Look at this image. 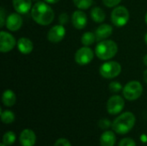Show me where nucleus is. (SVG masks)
I'll return each mask as SVG.
<instances>
[{"label":"nucleus","mask_w":147,"mask_h":146,"mask_svg":"<svg viewBox=\"0 0 147 146\" xmlns=\"http://www.w3.org/2000/svg\"><path fill=\"white\" fill-rule=\"evenodd\" d=\"M31 15L34 21L41 26L51 24L54 19V12L53 9L44 2H37L33 5L31 9Z\"/></svg>","instance_id":"obj_1"},{"label":"nucleus","mask_w":147,"mask_h":146,"mask_svg":"<svg viewBox=\"0 0 147 146\" xmlns=\"http://www.w3.org/2000/svg\"><path fill=\"white\" fill-rule=\"evenodd\" d=\"M136 118L131 112H125L119 115L112 123V128L118 134H126L129 133L135 125Z\"/></svg>","instance_id":"obj_2"},{"label":"nucleus","mask_w":147,"mask_h":146,"mask_svg":"<svg viewBox=\"0 0 147 146\" xmlns=\"http://www.w3.org/2000/svg\"><path fill=\"white\" fill-rule=\"evenodd\" d=\"M118 52L117 44L112 40H101L96 46V54L102 60H109L114 58Z\"/></svg>","instance_id":"obj_3"},{"label":"nucleus","mask_w":147,"mask_h":146,"mask_svg":"<svg viewBox=\"0 0 147 146\" xmlns=\"http://www.w3.org/2000/svg\"><path fill=\"white\" fill-rule=\"evenodd\" d=\"M123 96L128 101L139 99L143 93V86L138 81H130L123 88Z\"/></svg>","instance_id":"obj_4"},{"label":"nucleus","mask_w":147,"mask_h":146,"mask_svg":"<svg viewBox=\"0 0 147 146\" xmlns=\"http://www.w3.org/2000/svg\"><path fill=\"white\" fill-rule=\"evenodd\" d=\"M99 71L102 77L112 79L120 75L121 71V65L116 61H108L101 65Z\"/></svg>","instance_id":"obj_5"},{"label":"nucleus","mask_w":147,"mask_h":146,"mask_svg":"<svg viewBox=\"0 0 147 146\" xmlns=\"http://www.w3.org/2000/svg\"><path fill=\"white\" fill-rule=\"evenodd\" d=\"M130 18L129 11L125 6H116L111 13V21L116 27L125 26Z\"/></svg>","instance_id":"obj_6"},{"label":"nucleus","mask_w":147,"mask_h":146,"mask_svg":"<svg viewBox=\"0 0 147 146\" xmlns=\"http://www.w3.org/2000/svg\"><path fill=\"white\" fill-rule=\"evenodd\" d=\"M125 107L124 99L121 96H111L107 102V111L109 114L115 115L120 114Z\"/></svg>","instance_id":"obj_7"},{"label":"nucleus","mask_w":147,"mask_h":146,"mask_svg":"<svg viewBox=\"0 0 147 146\" xmlns=\"http://www.w3.org/2000/svg\"><path fill=\"white\" fill-rule=\"evenodd\" d=\"M94 58V52L89 46H83L79 48L75 53V61L80 65H86L90 64Z\"/></svg>","instance_id":"obj_8"},{"label":"nucleus","mask_w":147,"mask_h":146,"mask_svg":"<svg viewBox=\"0 0 147 146\" xmlns=\"http://www.w3.org/2000/svg\"><path fill=\"white\" fill-rule=\"evenodd\" d=\"M16 39L14 36L5 31L0 32V51L2 52H10L16 46Z\"/></svg>","instance_id":"obj_9"},{"label":"nucleus","mask_w":147,"mask_h":146,"mask_svg":"<svg viewBox=\"0 0 147 146\" xmlns=\"http://www.w3.org/2000/svg\"><path fill=\"white\" fill-rule=\"evenodd\" d=\"M65 35V29L64 25L59 24L51 28L47 33V39L52 43H58L61 41Z\"/></svg>","instance_id":"obj_10"},{"label":"nucleus","mask_w":147,"mask_h":146,"mask_svg":"<svg viewBox=\"0 0 147 146\" xmlns=\"http://www.w3.org/2000/svg\"><path fill=\"white\" fill-rule=\"evenodd\" d=\"M5 25L9 31H17L22 26V18L19 13H11L6 18Z\"/></svg>","instance_id":"obj_11"},{"label":"nucleus","mask_w":147,"mask_h":146,"mask_svg":"<svg viewBox=\"0 0 147 146\" xmlns=\"http://www.w3.org/2000/svg\"><path fill=\"white\" fill-rule=\"evenodd\" d=\"M87 22H88V18L84 11L79 9L73 12L71 15V22L75 28L77 29L84 28L87 25Z\"/></svg>","instance_id":"obj_12"},{"label":"nucleus","mask_w":147,"mask_h":146,"mask_svg":"<svg viewBox=\"0 0 147 146\" xmlns=\"http://www.w3.org/2000/svg\"><path fill=\"white\" fill-rule=\"evenodd\" d=\"M36 141V135L31 129H24L20 134V144L22 146H34Z\"/></svg>","instance_id":"obj_13"},{"label":"nucleus","mask_w":147,"mask_h":146,"mask_svg":"<svg viewBox=\"0 0 147 146\" xmlns=\"http://www.w3.org/2000/svg\"><path fill=\"white\" fill-rule=\"evenodd\" d=\"M96 40H103L108 39L113 34V28L109 24H101L95 31Z\"/></svg>","instance_id":"obj_14"},{"label":"nucleus","mask_w":147,"mask_h":146,"mask_svg":"<svg viewBox=\"0 0 147 146\" xmlns=\"http://www.w3.org/2000/svg\"><path fill=\"white\" fill-rule=\"evenodd\" d=\"M15 10L19 14H26L32 9V0H12Z\"/></svg>","instance_id":"obj_15"},{"label":"nucleus","mask_w":147,"mask_h":146,"mask_svg":"<svg viewBox=\"0 0 147 146\" xmlns=\"http://www.w3.org/2000/svg\"><path fill=\"white\" fill-rule=\"evenodd\" d=\"M17 48L21 53L29 54L30 52H32L34 49V44L31 41V40H29L28 38L22 37L20 38L17 41Z\"/></svg>","instance_id":"obj_16"},{"label":"nucleus","mask_w":147,"mask_h":146,"mask_svg":"<svg viewBox=\"0 0 147 146\" xmlns=\"http://www.w3.org/2000/svg\"><path fill=\"white\" fill-rule=\"evenodd\" d=\"M116 142V136L112 131H105L100 138L101 146H115Z\"/></svg>","instance_id":"obj_17"},{"label":"nucleus","mask_w":147,"mask_h":146,"mask_svg":"<svg viewBox=\"0 0 147 146\" xmlns=\"http://www.w3.org/2000/svg\"><path fill=\"white\" fill-rule=\"evenodd\" d=\"M16 101V94L11 89H6L2 96V102L6 107H12L15 105Z\"/></svg>","instance_id":"obj_18"},{"label":"nucleus","mask_w":147,"mask_h":146,"mask_svg":"<svg viewBox=\"0 0 147 146\" xmlns=\"http://www.w3.org/2000/svg\"><path fill=\"white\" fill-rule=\"evenodd\" d=\"M90 16H91L92 20L95 22H97V23L102 22L105 20V18H106L105 12L100 7H94V8H92V9L90 10Z\"/></svg>","instance_id":"obj_19"},{"label":"nucleus","mask_w":147,"mask_h":146,"mask_svg":"<svg viewBox=\"0 0 147 146\" xmlns=\"http://www.w3.org/2000/svg\"><path fill=\"white\" fill-rule=\"evenodd\" d=\"M96 40V34L93 32H86L83 34L82 38H81V42L84 46H89L92 44H94V42Z\"/></svg>","instance_id":"obj_20"},{"label":"nucleus","mask_w":147,"mask_h":146,"mask_svg":"<svg viewBox=\"0 0 147 146\" xmlns=\"http://www.w3.org/2000/svg\"><path fill=\"white\" fill-rule=\"evenodd\" d=\"M1 120L4 124H11L15 120V114L10 110H1Z\"/></svg>","instance_id":"obj_21"},{"label":"nucleus","mask_w":147,"mask_h":146,"mask_svg":"<svg viewBox=\"0 0 147 146\" xmlns=\"http://www.w3.org/2000/svg\"><path fill=\"white\" fill-rule=\"evenodd\" d=\"M73 3L79 9H88L93 4V0H73Z\"/></svg>","instance_id":"obj_22"},{"label":"nucleus","mask_w":147,"mask_h":146,"mask_svg":"<svg viewBox=\"0 0 147 146\" xmlns=\"http://www.w3.org/2000/svg\"><path fill=\"white\" fill-rule=\"evenodd\" d=\"M16 141V134L13 132H7L3 136V143L5 145H11Z\"/></svg>","instance_id":"obj_23"},{"label":"nucleus","mask_w":147,"mask_h":146,"mask_svg":"<svg viewBox=\"0 0 147 146\" xmlns=\"http://www.w3.org/2000/svg\"><path fill=\"white\" fill-rule=\"evenodd\" d=\"M109 90L113 93H118L122 89V85L119 82H112L110 83L109 86Z\"/></svg>","instance_id":"obj_24"},{"label":"nucleus","mask_w":147,"mask_h":146,"mask_svg":"<svg viewBox=\"0 0 147 146\" xmlns=\"http://www.w3.org/2000/svg\"><path fill=\"white\" fill-rule=\"evenodd\" d=\"M118 146H136V143L131 138H124L120 141Z\"/></svg>","instance_id":"obj_25"},{"label":"nucleus","mask_w":147,"mask_h":146,"mask_svg":"<svg viewBox=\"0 0 147 146\" xmlns=\"http://www.w3.org/2000/svg\"><path fill=\"white\" fill-rule=\"evenodd\" d=\"M110 126H112V124L108 119H102L98 122V126L102 130H107L108 128L110 127Z\"/></svg>","instance_id":"obj_26"},{"label":"nucleus","mask_w":147,"mask_h":146,"mask_svg":"<svg viewBox=\"0 0 147 146\" xmlns=\"http://www.w3.org/2000/svg\"><path fill=\"white\" fill-rule=\"evenodd\" d=\"M121 2V0H102L103 4L106 7H109V8L116 7Z\"/></svg>","instance_id":"obj_27"},{"label":"nucleus","mask_w":147,"mask_h":146,"mask_svg":"<svg viewBox=\"0 0 147 146\" xmlns=\"http://www.w3.org/2000/svg\"><path fill=\"white\" fill-rule=\"evenodd\" d=\"M68 20H69V16H68L67 13H65V12L61 13V14L59 15V23H60L61 25L66 24L67 22H68Z\"/></svg>","instance_id":"obj_28"},{"label":"nucleus","mask_w":147,"mask_h":146,"mask_svg":"<svg viewBox=\"0 0 147 146\" xmlns=\"http://www.w3.org/2000/svg\"><path fill=\"white\" fill-rule=\"evenodd\" d=\"M53 146H71V145L66 139H59L55 142Z\"/></svg>","instance_id":"obj_29"},{"label":"nucleus","mask_w":147,"mask_h":146,"mask_svg":"<svg viewBox=\"0 0 147 146\" xmlns=\"http://www.w3.org/2000/svg\"><path fill=\"white\" fill-rule=\"evenodd\" d=\"M0 17H1V20H0V26L3 28L6 22V20H5V11H4V9L3 7H1L0 9Z\"/></svg>","instance_id":"obj_30"},{"label":"nucleus","mask_w":147,"mask_h":146,"mask_svg":"<svg viewBox=\"0 0 147 146\" xmlns=\"http://www.w3.org/2000/svg\"><path fill=\"white\" fill-rule=\"evenodd\" d=\"M47 3H58L59 0H45Z\"/></svg>","instance_id":"obj_31"},{"label":"nucleus","mask_w":147,"mask_h":146,"mask_svg":"<svg viewBox=\"0 0 147 146\" xmlns=\"http://www.w3.org/2000/svg\"><path fill=\"white\" fill-rule=\"evenodd\" d=\"M144 81L147 83V70H146L144 72Z\"/></svg>","instance_id":"obj_32"},{"label":"nucleus","mask_w":147,"mask_h":146,"mask_svg":"<svg viewBox=\"0 0 147 146\" xmlns=\"http://www.w3.org/2000/svg\"><path fill=\"white\" fill-rule=\"evenodd\" d=\"M143 61H144L145 65H146L147 66V54L146 55H145V57H144V59H143Z\"/></svg>","instance_id":"obj_33"},{"label":"nucleus","mask_w":147,"mask_h":146,"mask_svg":"<svg viewBox=\"0 0 147 146\" xmlns=\"http://www.w3.org/2000/svg\"><path fill=\"white\" fill-rule=\"evenodd\" d=\"M145 41H146V43L147 45V33L146 34V35H145Z\"/></svg>","instance_id":"obj_34"},{"label":"nucleus","mask_w":147,"mask_h":146,"mask_svg":"<svg viewBox=\"0 0 147 146\" xmlns=\"http://www.w3.org/2000/svg\"><path fill=\"white\" fill-rule=\"evenodd\" d=\"M145 21H146V22L147 24V12L146 14V16H145Z\"/></svg>","instance_id":"obj_35"},{"label":"nucleus","mask_w":147,"mask_h":146,"mask_svg":"<svg viewBox=\"0 0 147 146\" xmlns=\"http://www.w3.org/2000/svg\"><path fill=\"white\" fill-rule=\"evenodd\" d=\"M0 146H7V145H4L3 143H2V144L0 145Z\"/></svg>","instance_id":"obj_36"},{"label":"nucleus","mask_w":147,"mask_h":146,"mask_svg":"<svg viewBox=\"0 0 147 146\" xmlns=\"http://www.w3.org/2000/svg\"><path fill=\"white\" fill-rule=\"evenodd\" d=\"M34 1H38V0H34Z\"/></svg>","instance_id":"obj_37"}]
</instances>
